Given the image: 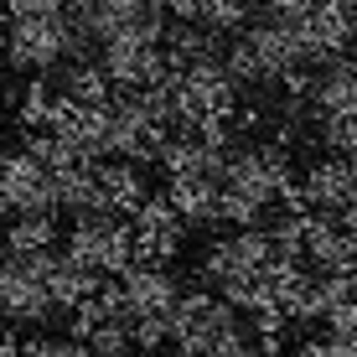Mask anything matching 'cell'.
<instances>
[{
  "instance_id": "obj_25",
  "label": "cell",
  "mask_w": 357,
  "mask_h": 357,
  "mask_svg": "<svg viewBox=\"0 0 357 357\" xmlns=\"http://www.w3.org/2000/svg\"><path fill=\"white\" fill-rule=\"evenodd\" d=\"M0 259H6V243H0Z\"/></svg>"
},
{
  "instance_id": "obj_10",
  "label": "cell",
  "mask_w": 357,
  "mask_h": 357,
  "mask_svg": "<svg viewBox=\"0 0 357 357\" xmlns=\"http://www.w3.org/2000/svg\"><path fill=\"white\" fill-rule=\"evenodd\" d=\"M218 187H223V176H166V197L187 228H223L218 223Z\"/></svg>"
},
{
  "instance_id": "obj_24",
  "label": "cell",
  "mask_w": 357,
  "mask_h": 357,
  "mask_svg": "<svg viewBox=\"0 0 357 357\" xmlns=\"http://www.w3.org/2000/svg\"><path fill=\"white\" fill-rule=\"evenodd\" d=\"M352 280H357V259H352Z\"/></svg>"
},
{
  "instance_id": "obj_1",
  "label": "cell",
  "mask_w": 357,
  "mask_h": 357,
  "mask_svg": "<svg viewBox=\"0 0 357 357\" xmlns=\"http://www.w3.org/2000/svg\"><path fill=\"white\" fill-rule=\"evenodd\" d=\"M0 52L16 73H57L63 63L93 57V36L57 10V16H10L6 36H0Z\"/></svg>"
},
{
  "instance_id": "obj_8",
  "label": "cell",
  "mask_w": 357,
  "mask_h": 357,
  "mask_svg": "<svg viewBox=\"0 0 357 357\" xmlns=\"http://www.w3.org/2000/svg\"><path fill=\"white\" fill-rule=\"evenodd\" d=\"M130 223H135V243H140L145 259L171 264L181 254V243H187V223H181V213L171 207L166 192L161 197H145V202L130 213Z\"/></svg>"
},
{
  "instance_id": "obj_23",
  "label": "cell",
  "mask_w": 357,
  "mask_h": 357,
  "mask_svg": "<svg viewBox=\"0 0 357 357\" xmlns=\"http://www.w3.org/2000/svg\"><path fill=\"white\" fill-rule=\"evenodd\" d=\"M130 357H161V352H145V347H135V352H130Z\"/></svg>"
},
{
  "instance_id": "obj_11",
  "label": "cell",
  "mask_w": 357,
  "mask_h": 357,
  "mask_svg": "<svg viewBox=\"0 0 357 357\" xmlns=\"http://www.w3.org/2000/svg\"><path fill=\"white\" fill-rule=\"evenodd\" d=\"M93 176H98V202L114 207V213H125V218L145 202V197H151V192H145V171L135 166V161H119V155L98 161Z\"/></svg>"
},
{
  "instance_id": "obj_14",
  "label": "cell",
  "mask_w": 357,
  "mask_h": 357,
  "mask_svg": "<svg viewBox=\"0 0 357 357\" xmlns=\"http://www.w3.org/2000/svg\"><path fill=\"white\" fill-rule=\"evenodd\" d=\"M63 223L57 213H21L6 223V254H36V249H57Z\"/></svg>"
},
{
  "instance_id": "obj_4",
  "label": "cell",
  "mask_w": 357,
  "mask_h": 357,
  "mask_svg": "<svg viewBox=\"0 0 357 357\" xmlns=\"http://www.w3.org/2000/svg\"><path fill=\"white\" fill-rule=\"evenodd\" d=\"M63 305L52 301L47 280H36L31 269H21L16 259H0V321L6 326H52L63 321Z\"/></svg>"
},
{
  "instance_id": "obj_12",
  "label": "cell",
  "mask_w": 357,
  "mask_h": 357,
  "mask_svg": "<svg viewBox=\"0 0 357 357\" xmlns=\"http://www.w3.org/2000/svg\"><path fill=\"white\" fill-rule=\"evenodd\" d=\"M223 36L202 21H171L166 31V57L171 68H197V63H223Z\"/></svg>"
},
{
  "instance_id": "obj_19",
  "label": "cell",
  "mask_w": 357,
  "mask_h": 357,
  "mask_svg": "<svg viewBox=\"0 0 357 357\" xmlns=\"http://www.w3.org/2000/svg\"><path fill=\"white\" fill-rule=\"evenodd\" d=\"M21 357H93V352L78 337H26L21 342Z\"/></svg>"
},
{
  "instance_id": "obj_13",
  "label": "cell",
  "mask_w": 357,
  "mask_h": 357,
  "mask_svg": "<svg viewBox=\"0 0 357 357\" xmlns=\"http://www.w3.org/2000/svg\"><path fill=\"white\" fill-rule=\"evenodd\" d=\"M47 290H52V301L73 316L83 301H93V295L104 290V275H98V269H89V264H78V259L63 249V254H57V264L47 269Z\"/></svg>"
},
{
  "instance_id": "obj_2",
  "label": "cell",
  "mask_w": 357,
  "mask_h": 357,
  "mask_svg": "<svg viewBox=\"0 0 357 357\" xmlns=\"http://www.w3.org/2000/svg\"><path fill=\"white\" fill-rule=\"evenodd\" d=\"M68 254L78 264L98 269V275H125L135 264V254H140V243H135V223L125 213H114V207H89V213L73 218L68 228Z\"/></svg>"
},
{
  "instance_id": "obj_15",
  "label": "cell",
  "mask_w": 357,
  "mask_h": 357,
  "mask_svg": "<svg viewBox=\"0 0 357 357\" xmlns=\"http://www.w3.org/2000/svg\"><path fill=\"white\" fill-rule=\"evenodd\" d=\"M301 125H305L301 135L316 140L326 155H347V161H357V114H305Z\"/></svg>"
},
{
  "instance_id": "obj_7",
  "label": "cell",
  "mask_w": 357,
  "mask_h": 357,
  "mask_svg": "<svg viewBox=\"0 0 357 357\" xmlns=\"http://www.w3.org/2000/svg\"><path fill=\"white\" fill-rule=\"evenodd\" d=\"M352 197H357V161H347V155H321V161H311L301 171V181H295V202H301L305 213H331L337 218Z\"/></svg>"
},
{
  "instance_id": "obj_9",
  "label": "cell",
  "mask_w": 357,
  "mask_h": 357,
  "mask_svg": "<svg viewBox=\"0 0 357 357\" xmlns=\"http://www.w3.org/2000/svg\"><path fill=\"white\" fill-rule=\"evenodd\" d=\"M305 114H357V57H337L311 78Z\"/></svg>"
},
{
  "instance_id": "obj_17",
  "label": "cell",
  "mask_w": 357,
  "mask_h": 357,
  "mask_svg": "<svg viewBox=\"0 0 357 357\" xmlns=\"http://www.w3.org/2000/svg\"><path fill=\"white\" fill-rule=\"evenodd\" d=\"M254 16H259V0H197V21L218 36H238L243 26H254Z\"/></svg>"
},
{
  "instance_id": "obj_6",
  "label": "cell",
  "mask_w": 357,
  "mask_h": 357,
  "mask_svg": "<svg viewBox=\"0 0 357 357\" xmlns=\"http://www.w3.org/2000/svg\"><path fill=\"white\" fill-rule=\"evenodd\" d=\"M119 290H125V305H130V321L135 316H171L181 301V280L176 269L161 264V259H145V254H135V264L119 275Z\"/></svg>"
},
{
  "instance_id": "obj_5",
  "label": "cell",
  "mask_w": 357,
  "mask_h": 357,
  "mask_svg": "<svg viewBox=\"0 0 357 357\" xmlns=\"http://www.w3.org/2000/svg\"><path fill=\"white\" fill-rule=\"evenodd\" d=\"M98 68L109 73L119 93L130 89H155L171 78V57L161 42H135V36H114V42H98Z\"/></svg>"
},
{
  "instance_id": "obj_18",
  "label": "cell",
  "mask_w": 357,
  "mask_h": 357,
  "mask_svg": "<svg viewBox=\"0 0 357 357\" xmlns=\"http://www.w3.org/2000/svg\"><path fill=\"white\" fill-rule=\"evenodd\" d=\"M89 352L93 357H130L135 352V337H130V321H119V316H109V321H98L89 337Z\"/></svg>"
},
{
  "instance_id": "obj_21",
  "label": "cell",
  "mask_w": 357,
  "mask_h": 357,
  "mask_svg": "<svg viewBox=\"0 0 357 357\" xmlns=\"http://www.w3.org/2000/svg\"><path fill=\"white\" fill-rule=\"evenodd\" d=\"M63 0H6V16H57Z\"/></svg>"
},
{
  "instance_id": "obj_20",
  "label": "cell",
  "mask_w": 357,
  "mask_h": 357,
  "mask_svg": "<svg viewBox=\"0 0 357 357\" xmlns=\"http://www.w3.org/2000/svg\"><path fill=\"white\" fill-rule=\"evenodd\" d=\"M295 357H357V342H342V337H331V331H321V337L295 342Z\"/></svg>"
},
{
  "instance_id": "obj_22",
  "label": "cell",
  "mask_w": 357,
  "mask_h": 357,
  "mask_svg": "<svg viewBox=\"0 0 357 357\" xmlns=\"http://www.w3.org/2000/svg\"><path fill=\"white\" fill-rule=\"evenodd\" d=\"M0 357H21V337L16 331H0Z\"/></svg>"
},
{
  "instance_id": "obj_3",
  "label": "cell",
  "mask_w": 357,
  "mask_h": 357,
  "mask_svg": "<svg viewBox=\"0 0 357 357\" xmlns=\"http://www.w3.org/2000/svg\"><path fill=\"white\" fill-rule=\"evenodd\" d=\"M21 213H57L52 171L26 145H0V223Z\"/></svg>"
},
{
  "instance_id": "obj_16",
  "label": "cell",
  "mask_w": 357,
  "mask_h": 357,
  "mask_svg": "<svg viewBox=\"0 0 357 357\" xmlns=\"http://www.w3.org/2000/svg\"><path fill=\"white\" fill-rule=\"evenodd\" d=\"M52 192H57V213H89V207H104L98 202V176L93 166H63L52 171Z\"/></svg>"
}]
</instances>
